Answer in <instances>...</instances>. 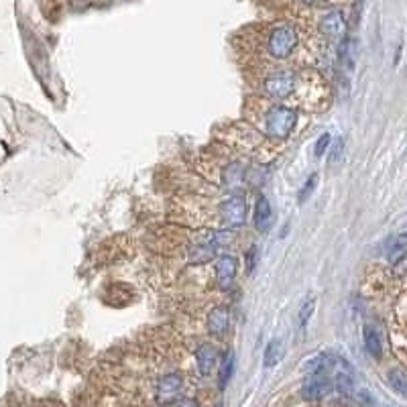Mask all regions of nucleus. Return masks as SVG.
Returning <instances> with one entry per match:
<instances>
[{
    "label": "nucleus",
    "instance_id": "nucleus-1",
    "mask_svg": "<svg viewBox=\"0 0 407 407\" xmlns=\"http://www.w3.org/2000/svg\"><path fill=\"white\" fill-rule=\"evenodd\" d=\"M234 240V236L231 231H212V233L202 234L191 246H189V263L194 265H202L214 259V255L218 253V248L229 246Z\"/></svg>",
    "mask_w": 407,
    "mask_h": 407
},
{
    "label": "nucleus",
    "instance_id": "nucleus-2",
    "mask_svg": "<svg viewBox=\"0 0 407 407\" xmlns=\"http://www.w3.org/2000/svg\"><path fill=\"white\" fill-rule=\"evenodd\" d=\"M297 113L288 106H271L265 115V132L271 139H288L295 128Z\"/></svg>",
    "mask_w": 407,
    "mask_h": 407
},
{
    "label": "nucleus",
    "instance_id": "nucleus-3",
    "mask_svg": "<svg viewBox=\"0 0 407 407\" xmlns=\"http://www.w3.org/2000/svg\"><path fill=\"white\" fill-rule=\"evenodd\" d=\"M299 37L297 31L290 25H281L275 27L269 35V43H267V51L269 56L275 59H286L293 54V49L297 47Z\"/></svg>",
    "mask_w": 407,
    "mask_h": 407
},
{
    "label": "nucleus",
    "instance_id": "nucleus-4",
    "mask_svg": "<svg viewBox=\"0 0 407 407\" xmlns=\"http://www.w3.org/2000/svg\"><path fill=\"white\" fill-rule=\"evenodd\" d=\"M295 86H297V80H295V73L293 71H277V73H271L263 88H265V94L275 98V100H286L290 98L291 94L295 92Z\"/></svg>",
    "mask_w": 407,
    "mask_h": 407
},
{
    "label": "nucleus",
    "instance_id": "nucleus-5",
    "mask_svg": "<svg viewBox=\"0 0 407 407\" xmlns=\"http://www.w3.org/2000/svg\"><path fill=\"white\" fill-rule=\"evenodd\" d=\"M220 216H222V222L229 231L242 226L244 220H246V200H244V196L229 198L220 208Z\"/></svg>",
    "mask_w": 407,
    "mask_h": 407
},
{
    "label": "nucleus",
    "instance_id": "nucleus-6",
    "mask_svg": "<svg viewBox=\"0 0 407 407\" xmlns=\"http://www.w3.org/2000/svg\"><path fill=\"white\" fill-rule=\"evenodd\" d=\"M181 389H183V381L177 373H167L159 379L157 383V404L161 406H170L175 404L181 395Z\"/></svg>",
    "mask_w": 407,
    "mask_h": 407
},
{
    "label": "nucleus",
    "instance_id": "nucleus-7",
    "mask_svg": "<svg viewBox=\"0 0 407 407\" xmlns=\"http://www.w3.org/2000/svg\"><path fill=\"white\" fill-rule=\"evenodd\" d=\"M332 389V381L328 379V375L324 373H316V375H310L307 381L303 383L301 387V395L307 399V402H318L322 397H326Z\"/></svg>",
    "mask_w": 407,
    "mask_h": 407
},
{
    "label": "nucleus",
    "instance_id": "nucleus-8",
    "mask_svg": "<svg viewBox=\"0 0 407 407\" xmlns=\"http://www.w3.org/2000/svg\"><path fill=\"white\" fill-rule=\"evenodd\" d=\"M320 31L330 39H345L347 35V19L340 10H330L320 21Z\"/></svg>",
    "mask_w": 407,
    "mask_h": 407
},
{
    "label": "nucleus",
    "instance_id": "nucleus-9",
    "mask_svg": "<svg viewBox=\"0 0 407 407\" xmlns=\"http://www.w3.org/2000/svg\"><path fill=\"white\" fill-rule=\"evenodd\" d=\"M236 267H238V261L234 259L233 255H222L218 259L216 281H218L220 290H231V286L234 283V277H236Z\"/></svg>",
    "mask_w": 407,
    "mask_h": 407
},
{
    "label": "nucleus",
    "instance_id": "nucleus-10",
    "mask_svg": "<svg viewBox=\"0 0 407 407\" xmlns=\"http://www.w3.org/2000/svg\"><path fill=\"white\" fill-rule=\"evenodd\" d=\"M229 328H231V312L222 305L214 307L208 314V332L212 336H222L229 332Z\"/></svg>",
    "mask_w": 407,
    "mask_h": 407
},
{
    "label": "nucleus",
    "instance_id": "nucleus-11",
    "mask_svg": "<svg viewBox=\"0 0 407 407\" xmlns=\"http://www.w3.org/2000/svg\"><path fill=\"white\" fill-rule=\"evenodd\" d=\"M196 362H198V371L200 375H210L218 362V350L214 349L212 345H202L200 349L196 350Z\"/></svg>",
    "mask_w": 407,
    "mask_h": 407
},
{
    "label": "nucleus",
    "instance_id": "nucleus-12",
    "mask_svg": "<svg viewBox=\"0 0 407 407\" xmlns=\"http://www.w3.org/2000/svg\"><path fill=\"white\" fill-rule=\"evenodd\" d=\"M273 222V210H271V204L267 202V198H259L257 200V206H255V226L261 231V233H267L269 226Z\"/></svg>",
    "mask_w": 407,
    "mask_h": 407
},
{
    "label": "nucleus",
    "instance_id": "nucleus-13",
    "mask_svg": "<svg viewBox=\"0 0 407 407\" xmlns=\"http://www.w3.org/2000/svg\"><path fill=\"white\" fill-rule=\"evenodd\" d=\"M364 347H367L369 354H371L373 358H381V354H383L381 336H379V332H377L373 326H367V328H364Z\"/></svg>",
    "mask_w": 407,
    "mask_h": 407
},
{
    "label": "nucleus",
    "instance_id": "nucleus-14",
    "mask_svg": "<svg viewBox=\"0 0 407 407\" xmlns=\"http://www.w3.org/2000/svg\"><path fill=\"white\" fill-rule=\"evenodd\" d=\"M283 352H286V349H283V342L281 340H271L267 345V349H265V356H263L265 367L271 369V367L279 364V360L283 358Z\"/></svg>",
    "mask_w": 407,
    "mask_h": 407
},
{
    "label": "nucleus",
    "instance_id": "nucleus-15",
    "mask_svg": "<svg viewBox=\"0 0 407 407\" xmlns=\"http://www.w3.org/2000/svg\"><path fill=\"white\" fill-rule=\"evenodd\" d=\"M406 255H407V233H404V234H399V236H395V238L391 240V244H389V261H391V263H397V261H402Z\"/></svg>",
    "mask_w": 407,
    "mask_h": 407
},
{
    "label": "nucleus",
    "instance_id": "nucleus-16",
    "mask_svg": "<svg viewBox=\"0 0 407 407\" xmlns=\"http://www.w3.org/2000/svg\"><path fill=\"white\" fill-rule=\"evenodd\" d=\"M314 307H316V297H312V295H310V297L301 303V307H299L297 328H299L301 334H305V328H307V322H310V318H312V314H314Z\"/></svg>",
    "mask_w": 407,
    "mask_h": 407
},
{
    "label": "nucleus",
    "instance_id": "nucleus-17",
    "mask_svg": "<svg viewBox=\"0 0 407 407\" xmlns=\"http://www.w3.org/2000/svg\"><path fill=\"white\" fill-rule=\"evenodd\" d=\"M389 383L402 397H407V373L404 369L389 371Z\"/></svg>",
    "mask_w": 407,
    "mask_h": 407
},
{
    "label": "nucleus",
    "instance_id": "nucleus-18",
    "mask_svg": "<svg viewBox=\"0 0 407 407\" xmlns=\"http://www.w3.org/2000/svg\"><path fill=\"white\" fill-rule=\"evenodd\" d=\"M224 183L229 187H238L244 183V167L238 165V163H233L224 170Z\"/></svg>",
    "mask_w": 407,
    "mask_h": 407
},
{
    "label": "nucleus",
    "instance_id": "nucleus-19",
    "mask_svg": "<svg viewBox=\"0 0 407 407\" xmlns=\"http://www.w3.org/2000/svg\"><path fill=\"white\" fill-rule=\"evenodd\" d=\"M234 364H236V356H234V352H229V354L222 358V364H220V387H222V389H224V387L229 385V381L233 379Z\"/></svg>",
    "mask_w": 407,
    "mask_h": 407
},
{
    "label": "nucleus",
    "instance_id": "nucleus-20",
    "mask_svg": "<svg viewBox=\"0 0 407 407\" xmlns=\"http://www.w3.org/2000/svg\"><path fill=\"white\" fill-rule=\"evenodd\" d=\"M257 261H259V246H251L246 253V271L248 273H253V269L257 267Z\"/></svg>",
    "mask_w": 407,
    "mask_h": 407
},
{
    "label": "nucleus",
    "instance_id": "nucleus-21",
    "mask_svg": "<svg viewBox=\"0 0 407 407\" xmlns=\"http://www.w3.org/2000/svg\"><path fill=\"white\" fill-rule=\"evenodd\" d=\"M316 179H318V175H310V179L305 181V187L299 191V202H305V200L310 198V194H312L314 187H316Z\"/></svg>",
    "mask_w": 407,
    "mask_h": 407
},
{
    "label": "nucleus",
    "instance_id": "nucleus-22",
    "mask_svg": "<svg viewBox=\"0 0 407 407\" xmlns=\"http://www.w3.org/2000/svg\"><path fill=\"white\" fill-rule=\"evenodd\" d=\"M328 145H330V135H322V139L316 143V157H322L326 153Z\"/></svg>",
    "mask_w": 407,
    "mask_h": 407
},
{
    "label": "nucleus",
    "instance_id": "nucleus-23",
    "mask_svg": "<svg viewBox=\"0 0 407 407\" xmlns=\"http://www.w3.org/2000/svg\"><path fill=\"white\" fill-rule=\"evenodd\" d=\"M179 407H200V406L196 404V399H185V402H181V404H179Z\"/></svg>",
    "mask_w": 407,
    "mask_h": 407
},
{
    "label": "nucleus",
    "instance_id": "nucleus-24",
    "mask_svg": "<svg viewBox=\"0 0 407 407\" xmlns=\"http://www.w3.org/2000/svg\"><path fill=\"white\" fill-rule=\"evenodd\" d=\"M301 2H305V4H322L326 0H301Z\"/></svg>",
    "mask_w": 407,
    "mask_h": 407
}]
</instances>
